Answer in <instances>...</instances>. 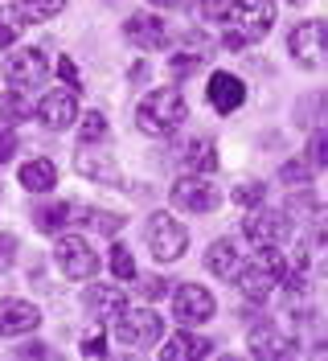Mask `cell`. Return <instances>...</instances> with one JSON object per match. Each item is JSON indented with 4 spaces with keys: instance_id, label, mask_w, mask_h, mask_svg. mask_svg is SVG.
Segmentation results:
<instances>
[{
    "instance_id": "20",
    "label": "cell",
    "mask_w": 328,
    "mask_h": 361,
    "mask_svg": "<svg viewBox=\"0 0 328 361\" xmlns=\"http://www.w3.org/2000/svg\"><path fill=\"white\" fill-rule=\"evenodd\" d=\"M54 180H58V169H54L49 160H29V164H21V185L29 189V193L54 189Z\"/></svg>"
},
{
    "instance_id": "23",
    "label": "cell",
    "mask_w": 328,
    "mask_h": 361,
    "mask_svg": "<svg viewBox=\"0 0 328 361\" xmlns=\"http://www.w3.org/2000/svg\"><path fill=\"white\" fill-rule=\"evenodd\" d=\"M33 115V103L25 99V90H8L0 94V123H21Z\"/></svg>"
},
{
    "instance_id": "31",
    "label": "cell",
    "mask_w": 328,
    "mask_h": 361,
    "mask_svg": "<svg viewBox=\"0 0 328 361\" xmlns=\"http://www.w3.org/2000/svg\"><path fill=\"white\" fill-rule=\"evenodd\" d=\"M197 8H201V17H209V21H218V17H226V8H230V0H197Z\"/></svg>"
},
{
    "instance_id": "36",
    "label": "cell",
    "mask_w": 328,
    "mask_h": 361,
    "mask_svg": "<svg viewBox=\"0 0 328 361\" xmlns=\"http://www.w3.org/2000/svg\"><path fill=\"white\" fill-rule=\"evenodd\" d=\"M58 74H62V82H70V87H78V66H74L70 58H62V62H58Z\"/></svg>"
},
{
    "instance_id": "26",
    "label": "cell",
    "mask_w": 328,
    "mask_h": 361,
    "mask_svg": "<svg viewBox=\"0 0 328 361\" xmlns=\"http://www.w3.org/2000/svg\"><path fill=\"white\" fill-rule=\"evenodd\" d=\"M111 271H115L119 279H135V259H131L123 247H115L111 250Z\"/></svg>"
},
{
    "instance_id": "13",
    "label": "cell",
    "mask_w": 328,
    "mask_h": 361,
    "mask_svg": "<svg viewBox=\"0 0 328 361\" xmlns=\"http://www.w3.org/2000/svg\"><path fill=\"white\" fill-rule=\"evenodd\" d=\"M42 324V312L29 304V300H0V333L4 337H17V333H29Z\"/></svg>"
},
{
    "instance_id": "29",
    "label": "cell",
    "mask_w": 328,
    "mask_h": 361,
    "mask_svg": "<svg viewBox=\"0 0 328 361\" xmlns=\"http://www.w3.org/2000/svg\"><path fill=\"white\" fill-rule=\"evenodd\" d=\"M279 177L287 180V185H308V164L304 160H291V164H284V173Z\"/></svg>"
},
{
    "instance_id": "24",
    "label": "cell",
    "mask_w": 328,
    "mask_h": 361,
    "mask_svg": "<svg viewBox=\"0 0 328 361\" xmlns=\"http://www.w3.org/2000/svg\"><path fill=\"white\" fill-rule=\"evenodd\" d=\"M70 222V202H54V205H42V209H33V226L45 230V234H54V230H62Z\"/></svg>"
},
{
    "instance_id": "38",
    "label": "cell",
    "mask_w": 328,
    "mask_h": 361,
    "mask_svg": "<svg viewBox=\"0 0 328 361\" xmlns=\"http://www.w3.org/2000/svg\"><path fill=\"white\" fill-rule=\"evenodd\" d=\"M140 288H144V295H164L169 292V283H160V279H144Z\"/></svg>"
},
{
    "instance_id": "25",
    "label": "cell",
    "mask_w": 328,
    "mask_h": 361,
    "mask_svg": "<svg viewBox=\"0 0 328 361\" xmlns=\"http://www.w3.org/2000/svg\"><path fill=\"white\" fill-rule=\"evenodd\" d=\"M185 164H189V169H201V173H214V169H218L214 140H193V144L185 148Z\"/></svg>"
},
{
    "instance_id": "32",
    "label": "cell",
    "mask_w": 328,
    "mask_h": 361,
    "mask_svg": "<svg viewBox=\"0 0 328 361\" xmlns=\"http://www.w3.org/2000/svg\"><path fill=\"white\" fill-rule=\"evenodd\" d=\"M234 202H238V205H259L262 202V180H259V185H242L238 193H234Z\"/></svg>"
},
{
    "instance_id": "18",
    "label": "cell",
    "mask_w": 328,
    "mask_h": 361,
    "mask_svg": "<svg viewBox=\"0 0 328 361\" xmlns=\"http://www.w3.org/2000/svg\"><path fill=\"white\" fill-rule=\"evenodd\" d=\"M74 169L90 180H103V185H119V169H115V160L107 152H95V148H83L78 160H74Z\"/></svg>"
},
{
    "instance_id": "37",
    "label": "cell",
    "mask_w": 328,
    "mask_h": 361,
    "mask_svg": "<svg viewBox=\"0 0 328 361\" xmlns=\"http://www.w3.org/2000/svg\"><path fill=\"white\" fill-rule=\"evenodd\" d=\"M13 148H17V140H13V135H8L4 128H0V164H4V160L13 157Z\"/></svg>"
},
{
    "instance_id": "27",
    "label": "cell",
    "mask_w": 328,
    "mask_h": 361,
    "mask_svg": "<svg viewBox=\"0 0 328 361\" xmlns=\"http://www.w3.org/2000/svg\"><path fill=\"white\" fill-rule=\"evenodd\" d=\"M107 135V119L95 111V115H87L83 119V144H95V140H103Z\"/></svg>"
},
{
    "instance_id": "5",
    "label": "cell",
    "mask_w": 328,
    "mask_h": 361,
    "mask_svg": "<svg viewBox=\"0 0 328 361\" xmlns=\"http://www.w3.org/2000/svg\"><path fill=\"white\" fill-rule=\"evenodd\" d=\"M148 247H152V255L160 259V263H173V259H181V255H185V247H189V234H185V226L176 222V218H169V214H156L152 222H148Z\"/></svg>"
},
{
    "instance_id": "39",
    "label": "cell",
    "mask_w": 328,
    "mask_h": 361,
    "mask_svg": "<svg viewBox=\"0 0 328 361\" xmlns=\"http://www.w3.org/2000/svg\"><path fill=\"white\" fill-rule=\"evenodd\" d=\"M148 4H164V8H181V4H189V0H148Z\"/></svg>"
},
{
    "instance_id": "6",
    "label": "cell",
    "mask_w": 328,
    "mask_h": 361,
    "mask_svg": "<svg viewBox=\"0 0 328 361\" xmlns=\"http://www.w3.org/2000/svg\"><path fill=\"white\" fill-rule=\"evenodd\" d=\"M54 259H58V267L66 271V279H90V275L99 271V255H95V250L87 247V238H78V234L58 238Z\"/></svg>"
},
{
    "instance_id": "19",
    "label": "cell",
    "mask_w": 328,
    "mask_h": 361,
    "mask_svg": "<svg viewBox=\"0 0 328 361\" xmlns=\"http://www.w3.org/2000/svg\"><path fill=\"white\" fill-rule=\"evenodd\" d=\"M209 353V341L197 337V333H173V337L160 345V357L164 361H193Z\"/></svg>"
},
{
    "instance_id": "22",
    "label": "cell",
    "mask_w": 328,
    "mask_h": 361,
    "mask_svg": "<svg viewBox=\"0 0 328 361\" xmlns=\"http://www.w3.org/2000/svg\"><path fill=\"white\" fill-rule=\"evenodd\" d=\"M66 8V0H17V17H21V25L29 21H49V17H58Z\"/></svg>"
},
{
    "instance_id": "1",
    "label": "cell",
    "mask_w": 328,
    "mask_h": 361,
    "mask_svg": "<svg viewBox=\"0 0 328 361\" xmlns=\"http://www.w3.org/2000/svg\"><path fill=\"white\" fill-rule=\"evenodd\" d=\"M226 17H230V29H226L221 45L226 49H242L246 42H259V37L271 33V25H275V0H230Z\"/></svg>"
},
{
    "instance_id": "28",
    "label": "cell",
    "mask_w": 328,
    "mask_h": 361,
    "mask_svg": "<svg viewBox=\"0 0 328 361\" xmlns=\"http://www.w3.org/2000/svg\"><path fill=\"white\" fill-rule=\"evenodd\" d=\"M17 29H21V17H17V13H0V49H8V45H13Z\"/></svg>"
},
{
    "instance_id": "10",
    "label": "cell",
    "mask_w": 328,
    "mask_h": 361,
    "mask_svg": "<svg viewBox=\"0 0 328 361\" xmlns=\"http://www.w3.org/2000/svg\"><path fill=\"white\" fill-rule=\"evenodd\" d=\"M173 316L185 324H205V320H214V295L197 283H185L173 295Z\"/></svg>"
},
{
    "instance_id": "14",
    "label": "cell",
    "mask_w": 328,
    "mask_h": 361,
    "mask_svg": "<svg viewBox=\"0 0 328 361\" xmlns=\"http://www.w3.org/2000/svg\"><path fill=\"white\" fill-rule=\"evenodd\" d=\"M250 353L255 357H291L296 353V337H287V333H279L275 324H262V329H255L250 333Z\"/></svg>"
},
{
    "instance_id": "7",
    "label": "cell",
    "mask_w": 328,
    "mask_h": 361,
    "mask_svg": "<svg viewBox=\"0 0 328 361\" xmlns=\"http://www.w3.org/2000/svg\"><path fill=\"white\" fill-rule=\"evenodd\" d=\"M242 234L255 243V247H279L287 243V234H291V222H287L284 214H275V209H250L246 214V222H242Z\"/></svg>"
},
{
    "instance_id": "2",
    "label": "cell",
    "mask_w": 328,
    "mask_h": 361,
    "mask_svg": "<svg viewBox=\"0 0 328 361\" xmlns=\"http://www.w3.org/2000/svg\"><path fill=\"white\" fill-rule=\"evenodd\" d=\"M181 123H185V99H181V90H173V87L152 90V94L135 107V128L148 132V135H173Z\"/></svg>"
},
{
    "instance_id": "9",
    "label": "cell",
    "mask_w": 328,
    "mask_h": 361,
    "mask_svg": "<svg viewBox=\"0 0 328 361\" xmlns=\"http://www.w3.org/2000/svg\"><path fill=\"white\" fill-rule=\"evenodd\" d=\"M320 37H324V21H320V17H312V21L296 25V29H291V37H287L291 58H296L300 66L316 70V66H320Z\"/></svg>"
},
{
    "instance_id": "30",
    "label": "cell",
    "mask_w": 328,
    "mask_h": 361,
    "mask_svg": "<svg viewBox=\"0 0 328 361\" xmlns=\"http://www.w3.org/2000/svg\"><path fill=\"white\" fill-rule=\"evenodd\" d=\"M13 259H17V238L13 234H0V271L13 267Z\"/></svg>"
},
{
    "instance_id": "4",
    "label": "cell",
    "mask_w": 328,
    "mask_h": 361,
    "mask_svg": "<svg viewBox=\"0 0 328 361\" xmlns=\"http://www.w3.org/2000/svg\"><path fill=\"white\" fill-rule=\"evenodd\" d=\"M115 320H119V324H115V333H119V341H123L128 349H148V345H156L160 333H164L160 312H148V308H131V312L123 308Z\"/></svg>"
},
{
    "instance_id": "8",
    "label": "cell",
    "mask_w": 328,
    "mask_h": 361,
    "mask_svg": "<svg viewBox=\"0 0 328 361\" xmlns=\"http://www.w3.org/2000/svg\"><path fill=\"white\" fill-rule=\"evenodd\" d=\"M221 193L214 189V180H201V177H185L173 185V205L185 209V214H209L218 209Z\"/></svg>"
},
{
    "instance_id": "11",
    "label": "cell",
    "mask_w": 328,
    "mask_h": 361,
    "mask_svg": "<svg viewBox=\"0 0 328 361\" xmlns=\"http://www.w3.org/2000/svg\"><path fill=\"white\" fill-rule=\"evenodd\" d=\"M37 119H42L49 132H66V128L78 119V99H74V90H54V94H45L42 103H37Z\"/></svg>"
},
{
    "instance_id": "17",
    "label": "cell",
    "mask_w": 328,
    "mask_h": 361,
    "mask_svg": "<svg viewBox=\"0 0 328 361\" xmlns=\"http://www.w3.org/2000/svg\"><path fill=\"white\" fill-rule=\"evenodd\" d=\"M83 304H87V312L95 320H115L128 308V295H123V288H87Z\"/></svg>"
},
{
    "instance_id": "35",
    "label": "cell",
    "mask_w": 328,
    "mask_h": 361,
    "mask_svg": "<svg viewBox=\"0 0 328 361\" xmlns=\"http://www.w3.org/2000/svg\"><path fill=\"white\" fill-rule=\"evenodd\" d=\"M107 353V345H103V333L99 337H87L83 341V357H103Z\"/></svg>"
},
{
    "instance_id": "21",
    "label": "cell",
    "mask_w": 328,
    "mask_h": 361,
    "mask_svg": "<svg viewBox=\"0 0 328 361\" xmlns=\"http://www.w3.org/2000/svg\"><path fill=\"white\" fill-rule=\"evenodd\" d=\"M205 267L214 271V275H221V279H230L238 271V250H234V243L230 238H218L209 247V255H205Z\"/></svg>"
},
{
    "instance_id": "3",
    "label": "cell",
    "mask_w": 328,
    "mask_h": 361,
    "mask_svg": "<svg viewBox=\"0 0 328 361\" xmlns=\"http://www.w3.org/2000/svg\"><path fill=\"white\" fill-rule=\"evenodd\" d=\"M279 275H284V259H279V250L275 247H259V255L242 267L238 288H242L246 300H267V295L275 292Z\"/></svg>"
},
{
    "instance_id": "16",
    "label": "cell",
    "mask_w": 328,
    "mask_h": 361,
    "mask_svg": "<svg viewBox=\"0 0 328 361\" xmlns=\"http://www.w3.org/2000/svg\"><path fill=\"white\" fill-rule=\"evenodd\" d=\"M123 33H128L140 49H160L164 37H169V33H164V21H160V17H148V13H131L128 21H123Z\"/></svg>"
},
{
    "instance_id": "15",
    "label": "cell",
    "mask_w": 328,
    "mask_h": 361,
    "mask_svg": "<svg viewBox=\"0 0 328 361\" xmlns=\"http://www.w3.org/2000/svg\"><path fill=\"white\" fill-rule=\"evenodd\" d=\"M242 99H246V87H242V78H234V74H214L209 78V107L221 115L238 111Z\"/></svg>"
},
{
    "instance_id": "34",
    "label": "cell",
    "mask_w": 328,
    "mask_h": 361,
    "mask_svg": "<svg viewBox=\"0 0 328 361\" xmlns=\"http://www.w3.org/2000/svg\"><path fill=\"white\" fill-rule=\"evenodd\" d=\"M328 160V140H324V132H316L312 135V164H324Z\"/></svg>"
},
{
    "instance_id": "33",
    "label": "cell",
    "mask_w": 328,
    "mask_h": 361,
    "mask_svg": "<svg viewBox=\"0 0 328 361\" xmlns=\"http://www.w3.org/2000/svg\"><path fill=\"white\" fill-rule=\"evenodd\" d=\"M201 58H205V54H197V49H193V58H173V62H169V70L181 78V74H189V70L201 66Z\"/></svg>"
},
{
    "instance_id": "12",
    "label": "cell",
    "mask_w": 328,
    "mask_h": 361,
    "mask_svg": "<svg viewBox=\"0 0 328 361\" xmlns=\"http://www.w3.org/2000/svg\"><path fill=\"white\" fill-rule=\"evenodd\" d=\"M4 74H8V82H13L17 90L37 87V82L45 78V54H42V49H21V54H13V58H8Z\"/></svg>"
}]
</instances>
